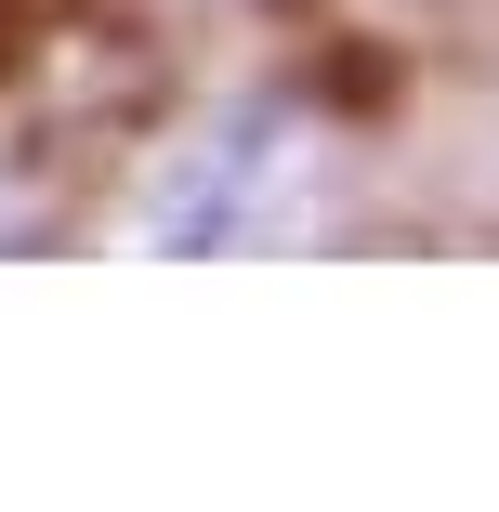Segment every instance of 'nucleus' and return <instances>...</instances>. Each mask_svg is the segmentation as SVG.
I'll list each match as a JSON object with an SVG mask.
<instances>
[{"label": "nucleus", "instance_id": "1", "mask_svg": "<svg viewBox=\"0 0 499 512\" xmlns=\"http://www.w3.org/2000/svg\"><path fill=\"white\" fill-rule=\"evenodd\" d=\"M316 197H329V145L303 106H224L132 184L119 250H289L316 237Z\"/></svg>", "mask_w": 499, "mask_h": 512}]
</instances>
